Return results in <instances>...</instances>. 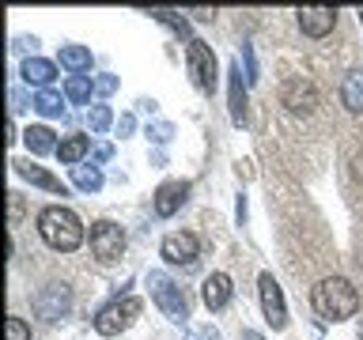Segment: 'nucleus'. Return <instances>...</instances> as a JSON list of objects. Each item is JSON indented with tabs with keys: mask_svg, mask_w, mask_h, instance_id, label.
<instances>
[{
	"mask_svg": "<svg viewBox=\"0 0 363 340\" xmlns=\"http://www.w3.org/2000/svg\"><path fill=\"white\" fill-rule=\"evenodd\" d=\"M311 302L322 322H345L359 310V295L345 276H325L318 288L311 291Z\"/></svg>",
	"mask_w": 363,
	"mask_h": 340,
	"instance_id": "obj_1",
	"label": "nucleus"
},
{
	"mask_svg": "<svg viewBox=\"0 0 363 340\" xmlns=\"http://www.w3.org/2000/svg\"><path fill=\"white\" fill-rule=\"evenodd\" d=\"M38 234H42L45 246L61 249V254H72V249H79V242H84V223H79V215L72 208L53 204V208H45L38 215Z\"/></svg>",
	"mask_w": 363,
	"mask_h": 340,
	"instance_id": "obj_2",
	"label": "nucleus"
},
{
	"mask_svg": "<svg viewBox=\"0 0 363 340\" xmlns=\"http://www.w3.org/2000/svg\"><path fill=\"white\" fill-rule=\"evenodd\" d=\"M147 288H152V299H155V306L159 310H163L170 322H186L189 317V302H186V291L178 288L174 280L167 276V272H152V276H147Z\"/></svg>",
	"mask_w": 363,
	"mask_h": 340,
	"instance_id": "obj_3",
	"label": "nucleus"
},
{
	"mask_svg": "<svg viewBox=\"0 0 363 340\" xmlns=\"http://www.w3.org/2000/svg\"><path fill=\"white\" fill-rule=\"evenodd\" d=\"M144 310V302L140 299H133V295H125V299H113L110 306H102L99 317H95V329L102 336H118L121 329H129L136 317H140Z\"/></svg>",
	"mask_w": 363,
	"mask_h": 340,
	"instance_id": "obj_4",
	"label": "nucleus"
},
{
	"mask_svg": "<svg viewBox=\"0 0 363 340\" xmlns=\"http://www.w3.org/2000/svg\"><path fill=\"white\" fill-rule=\"evenodd\" d=\"M186 68H189V76H193V84H197L201 91H216V53H212V45L208 42H201V38H193L186 45Z\"/></svg>",
	"mask_w": 363,
	"mask_h": 340,
	"instance_id": "obj_5",
	"label": "nucleus"
},
{
	"mask_svg": "<svg viewBox=\"0 0 363 340\" xmlns=\"http://www.w3.org/2000/svg\"><path fill=\"white\" fill-rule=\"evenodd\" d=\"M91 254L99 261H118L125 254V231L110 220L91 223Z\"/></svg>",
	"mask_w": 363,
	"mask_h": 340,
	"instance_id": "obj_6",
	"label": "nucleus"
},
{
	"mask_svg": "<svg viewBox=\"0 0 363 340\" xmlns=\"http://www.w3.org/2000/svg\"><path fill=\"white\" fill-rule=\"evenodd\" d=\"M68 306H72V288H68V283H45V288L34 295V314H38L42 322L65 317Z\"/></svg>",
	"mask_w": 363,
	"mask_h": 340,
	"instance_id": "obj_7",
	"label": "nucleus"
},
{
	"mask_svg": "<svg viewBox=\"0 0 363 340\" xmlns=\"http://www.w3.org/2000/svg\"><path fill=\"white\" fill-rule=\"evenodd\" d=\"M257 291H261V310H265V322L272 329H284V325H288V306H284V291H280V283L272 280V272H261Z\"/></svg>",
	"mask_w": 363,
	"mask_h": 340,
	"instance_id": "obj_8",
	"label": "nucleus"
},
{
	"mask_svg": "<svg viewBox=\"0 0 363 340\" xmlns=\"http://www.w3.org/2000/svg\"><path fill=\"white\" fill-rule=\"evenodd\" d=\"M280 102H284L291 113H314V110H318V91H314L311 79L291 76L288 84H284V91H280Z\"/></svg>",
	"mask_w": 363,
	"mask_h": 340,
	"instance_id": "obj_9",
	"label": "nucleus"
},
{
	"mask_svg": "<svg viewBox=\"0 0 363 340\" xmlns=\"http://www.w3.org/2000/svg\"><path fill=\"white\" fill-rule=\"evenodd\" d=\"M197 234H189V231H174V234H167L163 238V246H159V254H163L170 265H193L197 261Z\"/></svg>",
	"mask_w": 363,
	"mask_h": 340,
	"instance_id": "obj_10",
	"label": "nucleus"
},
{
	"mask_svg": "<svg viewBox=\"0 0 363 340\" xmlns=\"http://www.w3.org/2000/svg\"><path fill=\"white\" fill-rule=\"evenodd\" d=\"M295 16H299L303 34H311V38H325V34L333 30V23H337L333 8H299Z\"/></svg>",
	"mask_w": 363,
	"mask_h": 340,
	"instance_id": "obj_11",
	"label": "nucleus"
},
{
	"mask_svg": "<svg viewBox=\"0 0 363 340\" xmlns=\"http://www.w3.org/2000/svg\"><path fill=\"white\" fill-rule=\"evenodd\" d=\"M201 299H204L208 310H223V306L231 302V276H227V272H212V276H204Z\"/></svg>",
	"mask_w": 363,
	"mask_h": 340,
	"instance_id": "obj_12",
	"label": "nucleus"
},
{
	"mask_svg": "<svg viewBox=\"0 0 363 340\" xmlns=\"http://www.w3.org/2000/svg\"><path fill=\"white\" fill-rule=\"evenodd\" d=\"M11 166H16V174L27 178L30 186H38V189H45V193H61V197H65L61 178H53L50 170H42L38 163H30V159H11Z\"/></svg>",
	"mask_w": 363,
	"mask_h": 340,
	"instance_id": "obj_13",
	"label": "nucleus"
},
{
	"mask_svg": "<svg viewBox=\"0 0 363 340\" xmlns=\"http://www.w3.org/2000/svg\"><path fill=\"white\" fill-rule=\"evenodd\" d=\"M186 197H189V181H167V186H159V193H155V215H174L182 204H186Z\"/></svg>",
	"mask_w": 363,
	"mask_h": 340,
	"instance_id": "obj_14",
	"label": "nucleus"
},
{
	"mask_svg": "<svg viewBox=\"0 0 363 340\" xmlns=\"http://www.w3.org/2000/svg\"><path fill=\"white\" fill-rule=\"evenodd\" d=\"M19 72H23V79H27V84L42 87V91H50V84L57 79V68H53L50 61H42V57H27Z\"/></svg>",
	"mask_w": 363,
	"mask_h": 340,
	"instance_id": "obj_15",
	"label": "nucleus"
},
{
	"mask_svg": "<svg viewBox=\"0 0 363 340\" xmlns=\"http://www.w3.org/2000/svg\"><path fill=\"white\" fill-rule=\"evenodd\" d=\"M227 76H231V121L242 125L246 121V87H242V64L231 61L227 68Z\"/></svg>",
	"mask_w": 363,
	"mask_h": 340,
	"instance_id": "obj_16",
	"label": "nucleus"
},
{
	"mask_svg": "<svg viewBox=\"0 0 363 340\" xmlns=\"http://www.w3.org/2000/svg\"><path fill=\"white\" fill-rule=\"evenodd\" d=\"M340 102H345L348 113H363V72L359 68L345 76V84H340Z\"/></svg>",
	"mask_w": 363,
	"mask_h": 340,
	"instance_id": "obj_17",
	"label": "nucleus"
},
{
	"mask_svg": "<svg viewBox=\"0 0 363 340\" xmlns=\"http://www.w3.org/2000/svg\"><path fill=\"white\" fill-rule=\"evenodd\" d=\"M23 144H27L34 155H50V152L61 147V144L53 140V129H45V125H30V129L23 132Z\"/></svg>",
	"mask_w": 363,
	"mask_h": 340,
	"instance_id": "obj_18",
	"label": "nucleus"
},
{
	"mask_svg": "<svg viewBox=\"0 0 363 340\" xmlns=\"http://www.w3.org/2000/svg\"><path fill=\"white\" fill-rule=\"evenodd\" d=\"M72 186L84 189V193H99V189H102V170H99L95 163L72 166Z\"/></svg>",
	"mask_w": 363,
	"mask_h": 340,
	"instance_id": "obj_19",
	"label": "nucleus"
},
{
	"mask_svg": "<svg viewBox=\"0 0 363 340\" xmlns=\"http://www.w3.org/2000/svg\"><path fill=\"white\" fill-rule=\"evenodd\" d=\"M61 64L68 72H87L91 68V50L84 45H61Z\"/></svg>",
	"mask_w": 363,
	"mask_h": 340,
	"instance_id": "obj_20",
	"label": "nucleus"
},
{
	"mask_svg": "<svg viewBox=\"0 0 363 340\" xmlns=\"http://www.w3.org/2000/svg\"><path fill=\"white\" fill-rule=\"evenodd\" d=\"M152 19H159V23H167L170 30L178 34V38H189V19L182 16V11H170V8H155V11H147ZM193 42V38H189Z\"/></svg>",
	"mask_w": 363,
	"mask_h": 340,
	"instance_id": "obj_21",
	"label": "nucleus"
},
{
	"mask_svg": "<svg viewBox=\"0 0 363 340\" xmlns=\"http://www.w3.org/2000/svg\"><path fill=\"white\" fill-rule=\"evenodd\" d=\"M34 110H38L42 118H61V113H65V98L57 95V91H38V95H34Z\"/></svg>",
	"mask_w": 363,
	"mask_h": 340,
	"instance_id": "obj_22",
	"label": "nucleus"
},
{
	"mask_svg": "<svg viewBox=\"0 0 363 340\" xmlns=\"http://www.w3.org/2000/svg\"><path fill=\"white\" fill-rule=\"evenodd\" d=\"M87 136H68V140H61V147H57V155H61V163H79V159L87 155Z\"/></svg>",
	"mask_w": 363,
	"mask_h": 340,
	"instance_id": "obj_23",
	"label": "nucleus"
},
{
	"mask_svg": "<svg viewBox=\"0 0 363 340\" xmlns=\"http://www.w3.org/2000/svg\"><path fill=\"white\" fill-rule=\"evenodd\" d=\"M87 125H91V132H106L110 125H113L110 106H91V110H87Z\"/></svg>",
	"mask_w": 363,
	"mask_h": 340,
	"instance_id": "obj_24",
	"label": "nucleus"
},
{
	"mask_svg": "<svg viewBox=\"0 0 363 340\" xmlns=\"http://www.w3.org/2000/svg\"><path fill=\"white\" fill-rule=\"evenodd\" d=\"M65 95L72 98V102H87L91 98V84L84 76H68V84H65Z\"/></svg>",
	"mask_w": 363,
	"mask_h": 340,
	"instance_id": "obj_25",
	"label": "nucleus"
},
{
	"mask_svg": "<svg viewBox=\"0 0 363 340\" xmlns=\"http://www.w3.org/2000/svg\"><path fill=\"white\" fill-rule=\"evenodd\" d=\"M4 333H8V340H30V329H27V322H23V317H8Z\"/></svg>",
	"mask_w": 363,
	"mask_h": 340,
	"instance_id": "obj_26",
	"label": "nucleus"
},
{
	"mask_svg": "<svg viewBox=\"0 0 363 340\" xmlns=\"http://www.w3.org/2000/svg\"><path fill=\"white\" fill-rule=\"evenodd\" d=\"M147 136H152L155 144H167L170 136H174V125H167V121H159V125H147Z\"/></svg>",
	"mask_w": 363,
	"mask_h": 340,
	"instance_id": "obj_27",
	"label": "nucleus"
},
{
	"mask_svg": "<svg viewBox=\"0 0 363 340\" xmlns=\"http://www.w3.org/2000/svg\"><path fill=\"white\" fill-rule=\"evenodd\" d=\"M242 61H246V84H257V57H254V45H242Z\"/></svg>",
	"mask_w": 363,
	"mask_h": 340,
	"instance_id": "obj_28",
	"label": "nucleus"
},
{
	"mask_svg": "<svg viewBox=\"0 0 363 340\" xmlns=\"http://www.w3.org/2000/svg\"><path fill=\"white\" fill-rule=\"evenodd\" d=\"M19 220H23V197L19 193H8V223L16 227Z\"/></svg>",
	"mask_w": 363,
	"mask_h": 340,
	"instance_id": "obj_29",
	"label": "nucleus"
},
{
	"mask_svg": "<svg viewBox=\"0 0 363 340\" xmlns=\"http://www.w3.org/2000/svg\"><path fill=\"white\" fill-rule=\"evenodd\" d=\"M95 91H99V95H113V91H118V79H113V76H99Z\"/></svg>",
	"mask_w": 363,
	"mask_h": 340,
	"instance_id": "obj_30",
	"label": "nucleus"
},
{
	"mask_svg": "<svg viewBox=\"0 0 363 340\" xmlns=\"http://www.w3.org/2000/svg\"><path fill=\"white\" fill-rule=\"evenodd\" d=\"M133 129H136V118H133V113H125V118L118 121V132L125 136V132H133Z\"/></svg>",
	"mask_w": 363,
	"mask_h": 340,
	"instance_id": "obj_31",
	"label": "nucleus"
},
{
	"mask_svg": "<svg viewBox=\"0 0 363 340\" xmlns=\"http://www.w3.org/2000/svg\"><path fill=\"white\" fill-rule=\"evenodd\" d=\"M352 178L363 181V152H359V155H352Z\"/></svg>",
	"mask_w": 363,
	"mask_h": 340,
	"instance_id": "obj_32",
	"label": "nucleus"
},
{
	"mask_svg": "<svg viewBox=\"0 0 363 340\" xmlns=\"http://www.w3.org/2000/svg\"><path fill=\"white\" fill-rule=\"evenodd\" d=\"M110 155H113V147H110V144H99V147H95V159H99V163H106Z\"/></svg>",
	"mask_w": 363,
	"mask_h": 340,
	"instance_id": "obj_33",
	"label": "nucleus"
},
{
	"mask_svg": "<svg viewBox=\"0 0 363 340\" xmlns=\"http://www.w3.org/2000/svg\"><path fill=\"white\" fill-rule=\"evenodd\" d=\"M193 16H197L201 23H212V19H216V11H208V8H193Z\"/></svg>",
	"mask_w": 363,
	"mask_h": 340,
	"instance_id": "obj_34",
	"label": "nucleus"
},
{
	"mask_svg": "<svg viewBox=\"0 0 363 340\" xmlns=\"http://www.w3.org/2000/svg\"><path fill=\"white\" fill-rule=\"evenodd\" d=\"M242 340H265L261 333H254V329H242Z\"/></svg>",
	"mask_w": 363,
	"mask_h": 340,
	"instance_id": "obj_35",
	"label": "nucleus"
},
{
	"mask_svg": "<svg viewBox=\"0 0 363 340\" xmlns=\"http://www.w3.org/2000/svg\"><path fill=\"white\" fill-rule=\"evenodd\" d=\"M359 340H363V322H359Z\"/></svg>",
	"mask_w": 363,
	"mask_h": 340,
	"instance_id": "obj_36",
	"label": "nucleus"
},
{
	"mask_svg": "<svg viewBox=\"0 0 363 340\" xmlns=\"http://www.w3.org/2000/svg\"><path fill=\"white\" fill-rule=\"evenodd\" d=\"M359 23H363V8H359Z\"/></svg>",
	"mask_w": 363,
	"mask_h": 340,
	"instance_id": "obj_37",
	"label": "nucleus"
}]
</instances>
